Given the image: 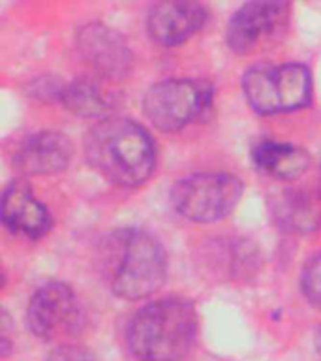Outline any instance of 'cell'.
<instances>
[{
  "mask_svg": "<svg viewBox=\"0 0 321 361\" xmlns=\"http://www.w3.org/2000/svg\"><path fill=\"white\" fill-rule=\"evenodd\" d=\"M205 21L207 11L201 4L186 0H165L151 8L146 30L156 44L175 47L199 32Z\"/></svg>",
  "mask_w": 321,
  "mask_h": 361,
  "instance_id": "obj_10",
  "label": "cell"
},
{
  "mask_svg": "<svg viewBox=\"0 0 321 361\" xmlns=\"http://www.w3.org/2000/svg\"><path fill=\"white\" fill-rule=\"evenodd\" d=\"M242 183L229 173L188 175L175 183L171 203L191 222H214L227 216L241 202Z\"/></svg>",
  "mask_w": 321,
  "mask_h": 361,
  "instance_id": "obj_6",
  "label": "cell"
},
{
  "mask_svg": "<svg viewBox=\"0 0 321 361\" xmlns=\"http://www.w3.org/2000/svg\"><path fill=\"white\" fill-rule=\"evenodd\" d=\"M242 89L253 111L263 115L295 111L312 100V75L303 64H258L246 70Z\"/></svg>",
  "mask_w": 321,
  "mask_h": 361,
  "instance_id": "obj_4",
  "label": "cell"
},
{
  "mask_svg": "<svg viewBox=\"0 0 321 361\" xmlns=\"http://www.w3.org/2000/svg\"><path fill=\"white\" fill-rule=\"evenodd\" d=\"M61 102L79 117H103L109 111V100L94 81L75 79L61 90Z\"/></svg>",
  "mask_w": 321,
  "mask_h": 361,
  "instance_id": "obj_15",
  "label": "cell"
},
{
  "mask_svg": "<svg viewBox=\"0 0 321 361\" xmlns=\"http://www.w3.org/2000/svg\"><path fill=\"white\" fill-rule=\"evenodd\" d=\"M81 316L72 288L64 282H47L28 301L27 326L42 341H56L77 331Z\"/></svg>",
  "mask_w": 321,
  "mask_h": 361,
  "instance_id": "obj_7",
  "label": "cell"
},
{
  "mask_svg": "<svg viewBox=\"0 0 321 361\" xmlns=\"http://www.w3.org/2000/svg\"><path fill=\"white\" fill-rule=\"evenodd\" d=\"M72 141L61 132L45 130L32 134L17 147L13 164L25 175H55L72 160Z\"/></svg>",
  "mask_w": 321,
  "mask_h": 361,
  "instance_id": "obj_11",
  "label": "cell"
},
{
  "mask_svg": "<svg viewBox=\"0 0 321 361\" xmlns=\"http://www.w3.org/2000/svg\"><path fill=\"white\" fill-rule=\"evenodd\" d=\"M276 220L282 228L306 233L317 228L321 220V194L315 186H287L272 200Z\"/></svg>",
  "mask_w": 321,
  "mask_h": 361,
  "instance_id": "obj_13",
  "label": "cell"
},
{
  "mask_svg": "<svg viewBox=\"0 0 321 361\" xmlns=\"http://www.w3.org/2000/svg\"><path fill=\"white\" fill-rule=\"evenodd\" d=\"M2 222L10 231L28 239H39L51 230V214L34 197L27 183L13 180L2 196Z\"/></svg>",
  "mask_w": 321,
  "mask_h": 361,
  "instance_id": "obj_12",
  "label": "cell"
},
{
  "mask_svg": "<svg viewBox=\"0 0 321 361\" xmlns=\"http://www.w3.org/2000/svg\"><path fill=\"white\" fill-rule=\"evenodd\" d=\"M47 361H94L92 355L87 352L81 346H75V344H64V346H58L56 350H53L47 357Z\"/></svg>",
  "mask_w": 321,
  "mask_h": 361,
  "instance_id": "obj_17",
  "label": "cell"
},
{
  "mask_svg": "<svg viewBox=\"0 0 321 361\" xmlns=\"http://www.w3.org/2000/svg\"><path fill=\"white\" fill-rule=\"evenodd\" d=\"M213 102V89L196 79H168L152 85L143 98V113L158 130L177 132L197 121Z\"/></svg>",
  "mask_w": 321,
  "mask_h": 361,
  "instance_id": "obj_5",
  "label": "cell"
},
{
  "mask_svg": "<svg viewBox=\"0 0 321 361\" xmlns=\"http://www.w3.org/2000/svg\"><path fill=\"white\" fill-rule=\"evenodd\" d=\"M301 286L310 303L321 309V252L315 254L314 258L304 265Z\"/></svg>",
  "mask_w": 321,
  "mask_h": 361,
  "instance_id": "obj_16",
  "label": "cell"
},
{
  "mask_svg": "<svg viewBox=\"0 0 321 361\" xmlns=\"http://www.w3.org/2000/svg\"><path fill=\"white\" fill-rule=\"evenodd\" d=\"M287 4L284 2H248L229 19L225 42L237 55H248L269 44L287 25Z\"/></svg>",
  "mask_w": 321,
  "mask_h": 361,
  "instance_id": "obj_8",
  "label": "cell"
},
{
  "mask_svg": "<svg viewBox=\"0 0 321 361\" xmlns=\"http://www.w3.org/2000/svg\"><path fill=\"white\" fill-rule=\"evenodd\" d=\"M252 158L263 173L280 180H297L312 168L308 152L280 141H261L253 147Z\"/></svg>",
  "mask_w": 321,
  "mask_h": 361,
  "instance_id": "obj_14",
  "label": "cell"
},
{
  "mask_svg": "<svg viewBox=\"0 0 321 361\" xmlns=\"http://www.w3.org/2000/svg\"><path fill=\"white\" fill-rule=\"evenodd\" d=\"M197 338V312L190 301L168 298L145 305L126 329L132 354L141 361H182Z\"/></svg>",
  "mask_w": 321,
  "mask_h": 361,
  "instance_id": "obj_2",
  "label": "cell"
},
{
  "mask_svg": "<svg viewBox=\"0 0 321 361\" xmlns=\"http://www.w3.org/2000/svg\"><path fill=\"white\" fill-rule=\"evenodd\" d=\"M315 348L321 352V326L317 327V331H315Z\"/></svg>",
  "mask_w": 321,
  "mask_h": 361,
  "instance_id": "obj_18",
  "label": "cell"
},
{
  "mask_svg": "<svg viewBox=\"0 0 321 361\" xmlns=\"http://www.w3.org/2000/svg\"><path fill=\"white\" fill-rule=\"evenodd\" d=\"M84 154L94 171L118 186L143 185L156 166L154 141L141 124L106 117L84 135Z\"/></svg>",
  "mask_w": 321,
  "mask_h": 361,
  "instance_id": "obj_1",
  "label": "cell"
},
{
  "mask_svg": "<svg viewBox=\"0 0 321 361\" xmlns=\"http://www.w3.org/2000/svg\"><path fill=\"white\" fill-rule=\"evenodd\" d=\"M75 44L81 59L98 75L109 81H120L132 70V51L128 42L111 27L90 23L79 28Z\"/></svg>",
  "mask_w": 321,
  "mask_h": 361,
  "instance_id": "obj_9",
  "label": "cell"
},
{
  "mask_svg": "<svg viewBox=\"0 0 321 361\" xmlns=\"http://www.w3.org/2000/svg\"><path fill=\"white\" fill-rule=\"evenodd\" d=\"M168 259L158 239L143 230L126 228L107 239L106 276L117 298L137 301L162 288Z\"/></svg>",
  "mask_w": 321,
  "mask_h": 361,
  "instance_id": "obj_3",
  "label": "cell"
}]
</instances>
